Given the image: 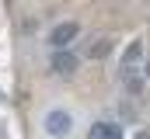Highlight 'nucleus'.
Listing matches in <instances>:
<instances>
[{"instance_id":"obj_1","label":"nucleus","mask_w":150,"mask_h":139,"mask_svg":"<svg viewBox=\"0 0 150 139\" xmlns=\"http://www.w3.org/2000/svg\"><path fill=\"white\" fill-rule=\"evenodd\" d=\"M42 129H45V136L63 139V136H70V129H74V118H70V111H63V108H52V111H45V118H42Z\"/></svg>"},{"instance_id":"obj_2","label":"nucleus","mask_w":150,"mask_h":139,"mask_svg":"<svg viewBox=\"0 0 150 139\" xmlns=\"http://www.w3.org/2000/svg\"><path fill=\"white\" fill-rule=\"evenodd\" d=\"M77 32H80V25H77V21H63V25H56V28H52V35H49L52 49H67V45L77 38Z\"/></svg>"},{"instance_id":"obj_3","label":"nucleus","mask_w":150,"mask_h":139,"mask_svg":"<svg viewBox=\"0 0 150 139\" xmlns=\"http://www.w3.org/2000/svg\"><path fill=\"white\" fill-rule=\"evenodd\" d=\"M52 70L56 73H74L77 70V56L67 49H52Z\"/></svg>"},{"instance_id":"obj_4","label":"nucleus","mask_w":150,"mask_h":139,"mask_svg":"<svg viewBox=\"0 0 150 139\" xmlns=\"http://www.w3.org/2000/svg\"><path fill=\"white\" fill-rule=\"evenodd\" d=\"M87 139H122V129L112 125V122H94L91 132H87Z\"/></svg>"},{"instance_id":"obj_5","label":"nucleus","mask_w":150,"mask_h":139,"mask_svg":"<svg viewBox=\"0 0 150 139\" xmlns=\"http://www.w3.org/2000/svg\"><path fill=\"white\" fill-rule=\"evenodd\" d=\"M108 52H112V42H108V38H98V45H91V56H94V59H101V56H108Z\"/></svg>"},{"instance_id":"obj_6","label":"nucleus","mask_w":150,"mask_h":139,"mask_svg":"<svg viewBox=\"0 0 150 139\" xmlns=\"http://www.w3.org/2000/svg\"><path fill=\"white\" fill-rule=\"evenodd\" d=\"M140 52H143V45H140V42H133V45L126 49V56H122V66H129V63H133V59H136Z\"/></svg>"},{"instance_id":"obj_7","label":"nucleus","mask_w":150,"mask_h":139,"mask_svg":"<svg viewBox=\"0 0 150 139\" xmlns=\"http://www.w3.org/2000/svg\"><path fill=\"white\" fill-rule=\"evenodd\" d=\"M0 101H4V91H0Z\"/></svg>"},{"instance_id":"obj_8","label":"nucleus","mask_w":150,"mask_h":139,"mask_svg":"<svg viewBox=\"0 0 150 139\" xmlns=\"http://www.w3.org/2000/svg\"><path fill=\"white\" fill-rule=\"evenodd\" d=\"M147 77H150V66H147Z\"/></svg>"}]
</instances>
